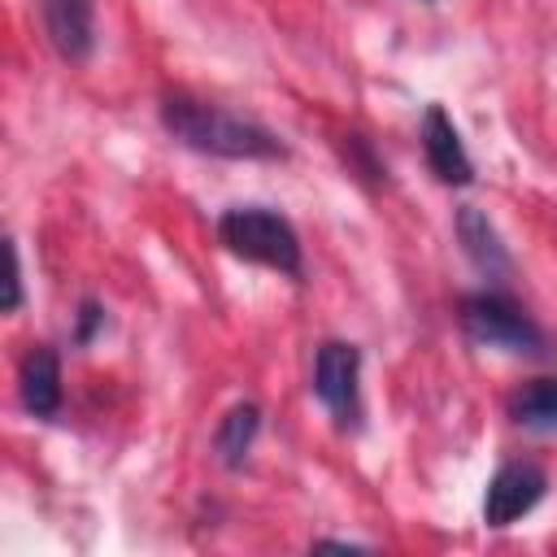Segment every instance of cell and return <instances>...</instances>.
I'll use <instances>...</instances> for the list:
<instances>
[{"label":"cell","mask_w":557,"mask_h":557,"mask_svg":"<svg viewBox=\"0 0 557 557\" xmlns=\"http://www.w3.org/2000/svg\"><path fill=\"white\" fill-rule=\"evenodd\" d=\"M453 226H457V244H461L466 261H470L487 283H505L509 270H513V261H509V248H505L496 222H492L479 205H461Z\"/></svg>","instance_id":"obj_8"},{"label":"cell","mask_w":557,"mask_h":557,"mask_svg":"<svg viewBox=\"0 0 557 557\" xmlns=\"http://www.w3.org/2000/svg\"><path fill=\"white\" fill-rule=\"evenodd\" d=\"M548 492V474L535 461H505L483 492V522L487 527H513L522 513H531Z\"/></svg>","instance_id":"obj_5"},{"label":"cell","mask_w":557,"mask_h":557,"mask_svg":"<svg viewBox=\"0 0 557 557\" xmlns=\"http://www.w3.org/2000/svg\"><path fill=\"white\" fill-rule=\"evenodd\" d=\"M22 305V257L17 244H9V292H4V313H17Z\"/></svg>","instance_id":"obj_14"},{"label":"cell","mask_w":557,"mask_h":557,"mask_svg":"<svg viewBox=\"0 0 557 557\" xmlns=\"http://www.w3.org/2000/svg\"><path fill=\"white\" fill-rule=\"evenodd\" d=\"M257 431H261V409H257L252 400L231 405V409L222 413L218 431H213V453H218V461H222L226 470H239V466H244V457L252 453Z\"/></svg>","instance_id":"obj_10"},{"label":"cell","mask_w":557,"mask_h":557,"mask_svg":"<svg viewBox=\"0 0 557 557\" xmlns=\"http://www.w3.org/2000/svg\"><path fill=\"white\" fill-rule=\"evenodd\" d=\"M348 139V148H344V157H348V165L357 170V178L361 183H370V187H379V183H387V165L370 152V144L361 139V135H344Z\"/></svg>","instance_id":"obj_12"},{"label":"cell","mask_w":557,"mask_h":557,"mask_svg":"<svg viewBox=\"0 0 557 557\" xmlns=\"http://www.w3.org/2000/svg\"><path fill=\"white\" fill-rule=\"evenodd\" d=\"M218 239L226 252L252 261V265H265V270H278L287 278H300L305 261H300V235L296 226L274 213V209H261V205H235L218 218Z\"/></svg>","instance_id":"obj_2"},{"label":"cell","mask_w":557,"mask_h":557,"mask_svg":"<svg viewBox=\"0 0 557 557\" xmlns=\"http://www.w3.org/2000/svg\"><path fill=\"white\" fill-rule=\"evenodd\" d=\"M461 326L483 348H500V352H513V357H544L548 352V339L535 326V318L518 300H509L505 292L461 296Z\"/></svg>","instance_id":"obj_3"},{"label":"cell","mask_w":557,"mask_h":557,"mask_svg":"<svg viewBox=\"0 0 557 557\" xmlns=\"http://www.w3.org/2000/svg\"><path fill=\"white\" fill-rule=\"evenodd\" d=\"M422 157L440 183H448V187L474 183V161H470L453 117L440 104H426V113H422Z\"/></svg>","instance_id":"obj_6"},{"label":"cell","mask_w":557,"mask_h":557,"mask_svg":"<svg viewBox=\"0 0 557 557\" xmlns=\"http://www.w3.org/2000/svg\"><path fill=\"white\" fill-rule=\"evenodd\" d=\"M509 418L522 431H557V379H531L509 396Z\"/></svg>","instance_id":"obj_11"},{"label":"cell","mask_w":557,"mask_h":557,"mask_svg":"<svg viewBox=\"0 0 557 557\" xmlns=\"http://www.w3.org/2000/svg\"><path fill=\"white\" fill-rule=\"evenodd\" d=\"M313 396L339 426L361 422V348L348 339H326L313 352Z\"/></svg>","instance_id":"obj_4"},{"label":"cell","mask_w":557,"mask_h":557,"mask_svg":"<svg viewBox=\"0 0 557 557\" xmlns=\"http://www.w3.org/2000/svg\"><path fill=\"white\" fill-rule=\"evenodd\" d=\"M104 326V305L100 300H83L78 305V326H74V344H91V335Z\"/></svg>","instance_id":"obj_13"},{"label":"cell","mask_w":557,"mask_h":557,"mask_svg":"<svg viewBox=\"0 0 557 557\" xmlns=\"http://www.w3.org/2000/svg\"><path fill=\"white\" fill-rule=\"evenodd\" d=\"M161 126L191 152H205V157H226V161H278L287 157L283 139L252 122V117H239L222 104H209V100H196L187 91H165L161 96Z\"/></svg>","instance_id":"obj_1"},{"label":"cell","mask_w":557,"mask_h":557,"mask_svg":"<svg viewBox=\"0 0 557 557\" xmlns=\"http://www.w3.org/2000/svg\"><path fill=\"white\" fill-rule=\"evenodd\" d=\"M17 396L26 413L35 418H57L61 409V361L48 344H30L22 366H17Z\"/></svg>","instance_id":"obj_9"},{"label":"cell","mask_w":557,"mask_h":557,"mask_svg":"<svg viewBox=\"0 0 557 557\" xmlns=\"http://www.w3.org/2000/svg\"><path fill=\"white\" fill-rule=\"evenodd\" d=\"M44 35L65 61H87L96 48V0H39Z\"/></svg>","instance_id":"obj_7"}]
</instances>
